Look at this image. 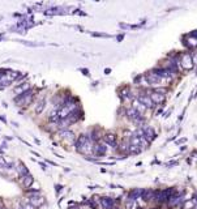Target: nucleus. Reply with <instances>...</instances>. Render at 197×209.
Returning <instances> with one entry per match:
<instances>
[{"label": "nucleus", "mask_w": 197, "mask_h": 209, "mask_svg": "<svg viewBox=\"0 0 197 209\" xmlns=\"http://www.w3.org/2000/svg\"><path fill=\"white\" fill-rule=\"evenodd\" d=\"M77 150L85 155H89L91 153H94V145L90 141V137L86 135H81L80 137L77 139Z\"/></svg>", "instance_id": "1"}, {"label": "nucleus", "mask_w": 197, "mask_h": 209, "mask_svg": "<svg viewBox=\"0 0 197 209\" xmlns=\"http://www.w3.org/2000/svg\"><path fill=\"white\" fill-rule=\"evenodd\" d=\"M149 144V141L144 137V136H137V135H133L131 139V145H135L137 148H145L146 145Z\"/></svg>", "instance_id": "2"}, {"label": "nucleus", "mask_w": 197, "mask_h": 209, "mask_svg": "<svg viewBox=\"0 0 197 209\" xmlns=\"http://www.w3.org/2000/svg\"><path fill=\"white\" fill-rule=\"evenodd\" d=\"M180 64L181 67L184 68L185 71H191L192 68H193V59H192V56L189 54H183L181 55V59H180Z\"/></svg>", "instance_id": "3"}, {"label": "nucleus", "mask_w": 197, "mask_h": 209, "mask_svg": "<svg viewBox=\"0 0 197 209\" xmlns=\"http://www.w3.org/2000/svg\"><path fill=\"white\" fill-rule=\"evenodd\" d=\"M32 98H33V91L28 90L24 94L17 97V98H16V103L20 105V106H25V105H29V102L32 101Z\"/></svg>", "instance_id": "4"}, {"label": "nucleus", "mask_w": 197, "mask_h": 209, "mask_svg": "<svg viewBox=\"0 0 197 209\" xmlns=\"http://www.w3.org/2000/svg\"><path fill=\"white\" fill-rule=\"evenodd\" d=\"M145 79H146V81L149 82L150 85H161V82L163 81V79H162L161 76H158L155 73V72H147L146 73V76H145Z\"/></svg>", "instance_id": "5"}, {"label": "nucleus", "mask_w": 197, "mask_h": 209, "mask_svg": "<svg viewBox=\"0 0 197 209\" xmlns=\"http://www.w3.org/2000/svg\"><path fill=\"white\" fill-rule=\"evenodd\" d=\"M141 131H142V136L147 140V141H153L155 137H157V135H155V132H154V129H153L151 127H147V125H145V127H142L141 128Z\"/></svg>", "instance_id": "6"}, {"label": "nucleus", "mask_w": 197, "mask_h": 209, "mask_svg": "<svg viewBox=\"0 0 197 209\" xmlns=\"http://www.w3.org/2000/svg\"><path fill=\"white\" fill-rule=\"evenodd\" d=\"M28 201L30 203L33 207L37 208V207H41V205L45 204V199H43L42 196H39V195H34V196H29Z\"/></svg>", "instance_id": "7"}, {"label": "nucleus", "mask_w": 197, "mask_h": 209, "mask_svg": "<svg viewBox=\"0 0 197 209\" xmlns=\"http://www.w3.org/2000/svg\"><path fill=\"white\" fill-rule=\"evenodd\" d=\"M150 98L151 101L154 102V103H162V102H165L166 97L163 93H159V91H153V93L150 94Z\"/></svg>", "instance_id": "8"}, {"label": "nucleus", "mask_w": 197, "mask_h": 209, "mask_svg": "<svg viewBox=\"0 0 197 209\" xmlns=\"http://www.w3.org/2000/svg\"><path fill=\"white\" fill-rule=\"evenodd\" d=\"M99 201H101V205L105 209H112L114 208V204H115V200L111 197H102Z\"/></svg>", "instance_id": "9"}, {"label": "nucleus", "mask_w": 197, "mask_h": 209, "mask_svg": "<svg viewBox=\"0 0 197 209\" xmlns=\"http://www.w3.org/2000/svg\"><path fill=\"white\" fill-rule=\"evenodd\" d=\"M103 140H105V143L111 145V147H115L116 145V136L114 133H106L103 136Z\"/></svg>", "instance_id": "10"}, {"label": "nucleus", "mask_w": 197, "mask_h": 209, "mask_svg": "<svg viewBox=\"0 0 197 209\" xmlns=\"http://www.w3.org/2000/svg\"><path fill=\"white\" fill-rule=\"evenodd\" d=\"M139 101L141 102L142 105H145L146 107H153V101H151V98H150V95L141 94V95H139Z\"/></svg>", "instance_id": "11"}, {"label": "nucleus", "mask_w": 197, "mask_h": 209, "mask_svg": "<svg viewBox=\"0 0 197 209\" xmlns=\"http://www.w3.org/2000/svg\"><path fill=\"white\" fill-rule=\"evenodd\" d=\"M142 197H144V200L146 201H150L153 199L155 197V191L151 188H147V189H144V192H142Z\"/></svg>", "instance_id": "12"}, {"label": "nucleus", "mask_w": 197, "mask_h": 209, "mask_svg": "<svg viewBox=\"0 0 197 209\" xmlns=\"http://www.w3.org/2000/svg\"><path fill=\"white\" fill-rule=\"evenodd\" d=\"M127 115H128V118H129L131 120H137V119H141V115H140V113L137 111L136 109H129L127 111Z\"/></svg>", "instance_id": "13"}, {"label": "nucleus", "mask_w": 197, "mask_h": 209, "mask_svg": "<svg viewBox=\"0 0 197 209\" xmlns=\"http://www.w3.org/2000/svg\"><path fill=\"white\" fill-rule=\"evenodd\" d=\"M106 150H107V148H106L105 144H97L95 147H94V153H95L97 155H103V154H106Z\"/></svg>", "instance_id": "14"}, {"label": "nucleus", "mask_w": 197, "mask_h": 209, "mask_svg": "<svg viewBox=\"0 0 197 209\" xmlns=\"http://www.w3.org/2000/svg\"><path fill=\"white\" fill-rule=\"evenodd\" d=\"M21 181H22V184H24V187H26V188H29L33 184V177L30 175V174H28V175H25V177H22L21 178Z\"/></svg>", "instance_id": "15"}, {"label": "nucleus", "mask_w": 197, "mask_h": 209, "mask_svg": "<svg viewBox=\"0 0 197 209\" xmlns=\"http://www.w3.org/2000/svg\"><path fill=\"white\" fill-rule=\"evenodd\" d=\"M60 136H61V137H64V139H67L68 141H71V143L75 141V135H73L71 131H65V129H64V131H61V132H60Z\"/></svg>", "instance_id": "16"}, {"label": "nucleus", "mask_w": 197, "mask_h": 209, "mask_svg": "<svg viewBox=\"0 0 197 209\" xmlns=\"http://www.w3.org/2000/svg\"><path fill=\"white\" fill-rule=\"evenodd\" d=\"M181 200H183V199H181L180 195H176V196L174 195V196H172L170 200H169V207H175V205H178V204H179Z\"/></svg>", "instance_id": "17"}, {"label": "nucleus", "mask_w": 197, "mask_h": 209, "mask_svg": "<svg viewBox=\"0 0 197 209\" xmlns=\"http://www.w3.org/2000/svg\"><path fill=\"white\" fill-rule=\"evenodd\" d=\"M29 86H30V85H29L28 82H24V85H21V86H17V88L14 89V93H18L20 95H21V94H24V93H25V91H28Z\"/></svg>", "instance_id": "18"}, {"label": "nucleus", "mask_w": 197, "mask_h": 209, "mask_svg": "<svg viewBox=\"0 0 197 209\" xmlns=\"http://www.w3.org/2000/svg\"><path fill=\"white\" fill-rule=\"evenodd\" d=\"M133 109H136L140 114H142V113H144V111L146 110V106L142 105L140 101H133Z\"/></svg>", "instance_id": "19"}, {"label": "nucleus", "mask_w": 197, "mask_h": 209, "mask_svg": "<svg viewBox=\"0 0 197 209\" xmlns=\"http://www.w3.org/2000/svg\"><path fill=\"white\" fill-rule=\"evenodd\" d=\"M195 207H197V200L196 199H192V200L185 201V204H184V209H192Z\"/></svg>", "instance_id": "20"}, {"label": "nucleus", "mask_w": 197, "mask_h": 209, "mask_svg": "<svg viewBox=\"0 0 197 209\" xmlns=\"http://www.w3.org/2000/svg\"><path fill=\"white\" fill-rule=\"evenodd\" d=\"M17 171H18V174H20V175H21V177H25V175H28V169L25 167V166H24V165H20V166L17 167Z\"/></svg>", "instance_id": "21"}, {"label": "nucleus", "mask_w": 197, "mask_h": 209, "mask_svg": "<svg viewBox=\"0 0 197 209\" xmlns=\"http://www.w3.org/2000/svg\"><path fill=\"white\" fill-rule=\"evenodd\" d=\"M125 207H127V209H133L136 207V200H133V199H128L127 203H125Z\"/></svg>", "instance_id": "22"}, {"label": "nucleus", "mask_w": 197, "mask_h": 209, "mask_svg": "<svg viewBox=\"0 0 197 209\" xmlns=\"http://www.w3.org/2000/svg\"><path fill=\"white\" fill-rule=\"evenodd\" d=\"M43 109H45V101H41L38 103V106L35 107V113H38V114H41L42 111H43Z\"/></svg>", "instance_id": "23"}, {"label": "nucleus", "mask_w": 197, "mask_h": 209, "mask_svg": "<svg viewBox=\"0 0 197 209\" xmlns=\"http://www.w3.org/2000/svg\"><path fill=\"white\" fill-rule=\"evenodd\" d=\"M50 120H51V121H58V120H60V118H59L58 113H52V114H51V118H50Z\"/></svg>", "instance_id": "24"}, {"label": "nucleus", "mask_w": 197, "mask_h": 209, "mask_svg": "<svg viewBox=\"0 0 197 209\" xmlns=\"http://www.w3.org/2000/svg\"><path fill=\"white\" fill-rule=\"evenodd\" d=\"M22 209H35V207H33L32 204L29 203V204H24V205H22Z\"/></svg>", "instance_id": "25"}, {"label": "nucleus", "mask_w": 197, "mask_h": 209, "mask_svg": "<svg viewBox=\"0 0 197 209\" xmlns=\"http://www.w3.org/2000/svg\"><path fill=\"white\" fill-rule=\"evenodd\" d=\"M191 37H193V38H196V41H197V30H193L191 33Z\"/></svg>", "instance_id": "26"}, {"label": "nucleus", "mask_w": 197, "mask_h": 209, "mask_svg": "<svg viewBox=\"0 0 197 209\" xmlns=\"http://www.w3.org/2000/svg\"><path fill=\"white\" fill-rule=\"evenodd\" d=\"M192 59H193V64H196V65H197V52L193 55V58H192Z\"/></svg>", "instance_id": "27"}, {"label": "nucleus", "mask_w": 197, "mask_h": 209, "mask_svg": "<svg viewBox=\"0 0 197 209\" xmlns=\"http://www.w3.org/2000/svg\"><path fill=\"white\" fill-rule=\"evenodd\" d=\"M123 38H124V35H119V37H117V39H119V41H121Z\"/></svg>", "instance_id": "28"}, {"label": "nucleus", "mask_w": 197, "mask_h": 209, "mask_svg": "<svg viewBox=\"0 0 197 209\" xmlns=\"http://www.w3.org/2000/svg\"><path fill=\"white\" fill-rule=\"evenodd\" d=\"M69 209H78L77 207H72V208H69Z\"/></svg>", "instance_id": "29"}, {"label": "nucleus", "mask_w": 197, "mask_h": 209, "mask_svg": "<svg viewBox=\"0 0 197 209\" xmlns=\"http://www.w3.org/2000/svg\"><path fill=\"white\" fill-rule=\"evenodd\" d=\"M112 209H119V208H116V207H114V208H112Z\"/></svg>", "instance_id": "30"}, {"label": "nucleus", "mask_w": 197, "mask_h": 209, "mask_svg": "<svg viewBox=\"0 0 197 209\" xmlns=\"http://www.w3.org/2000/svg\"><path fill=\"white\" fill-rule=\"evenodd\" d=\"M192 209H197V207H195V208H192Z\"/></svg>", "instance_id": "31"}, {"label": "nucleus", "mask_w": 197, "mask_h": 209, "mask_svg": "<svg viewBox=\"0 0 197 209\" xmlns=\"http://www.w3.org/2000/svg\"><path fill=\"white\" fill-rule=\"evenodd\" d=\"M0 209H2V205H0Z\"/></svg>", "instance_id": "32"}, {"label": "nucleus", "mask_w": 197, "mask_h": 209, "mask_svg": "<svg viewBox=\"0 0 197 209\" xmlns=\"http://www.w3.org/2000/svg\"><path fill=\"white\" fill-rule=\"evenodd\" d=\"M196 197H197V196H196ZM196 200H197V199H196Z\"/></svg>", "instance_id": "33"}]
</instances>
